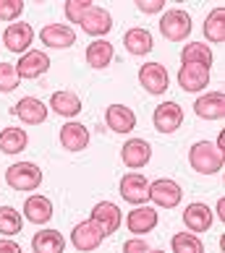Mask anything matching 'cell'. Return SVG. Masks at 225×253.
Instances as JSON below:
<instances>
[{
  "label": "cell",
  "instance_id": "obj_1",
  "mask_svg": "<svg viewBox=\"0 0 225 253\" xmlns=\"http://www.w3.org/2000/svg\"><path fill=\"white\" fill-rule=\"evenodd\" d=\"M223 159L225 154L220 152L212 141H196L189 152V165L199 175H215L223 170Z\"/></svg>",
  "mask_w": 225,
  "mask_h": 253
},
{
  "label": "cell",
  "instance_id": "obj_2",
  "mask_svg": "<svg viewBox=\"0 0 225 253\" xmlns=\"http://www.w3.org/2000/svg\"><path fill=\"white\" fill-rule=\"evenodd\" d=\"M5 183L13 191H37L42 183V170L34 162H16L5 170Z\"/></svg>",
  "mask_w": 225,
  "mask_h": 253
},
{
  "label": "cell",
  "instance_id": "obj_3",
  "mask_svg": "<svg viewBox=\"0 0 225 253\" xmlns=\"http://www.w3.org/2000/svg\"><path fill=\"white\" fill-rule=\"evenodd\" d=\"M160 34L168 42H183L186 37L191 34V16L181 11V8H173V11L163 13L160 18Z\"/></svg>",
  "mask_w": 225,
  "mask_h": 253
},
{
  "label": "cell",
  "instance_id": "obj_4",
  "mask_svg": "<svg viewBox=\"0 0 225 253\" xmlns=\"http://www.w3.org/2000/svg\"><path fill=\"white\" fill-rule=\"evenodd\" d=\"M102 240H105V232H102V227L95 219H84L71 230V243H73V248L81 251V253L97 251L102 246Z\"/></svg>",
  "mask_w": 225,
  "mask_h": 253
},
{
  "label": "cell",
  "instance_id": "obj_5",
  "mask_svg": "<svg viewBox=\"0 0 225 253\" xmlns=\"http://www.w3.org/2000/svg\"><path fill=\"white\" fill-rule=\"evenodd\" d=\"M181 185L170 177H160V180L149 183V201H155L160 209H175L178 204H181Z\"/></svg>",
  "mask_w": 225,
  "mask_h": 253
},
{
  "label": "cell",
  "instance_id": "obj_6",
  "mask_svg": "<svg viewBox=\"0 0 225 253\" xmlns=\"http://www.w3.org/2000/svg\"><path fill=\"white\" fill-rule=\"evenodd\" d=\"M120 199L134 206H144L149 201V180L142 172H126L120 177Z\"/></svg>",
  "mask_w": 225,
  "mask_h": 253
},
{
  "label": "cell",
  "instance_id": "obj_7",
  "mask_svg": "<svg viewBox=\"0 0 225 253\" xmlns=\"http://www.w3.org/2000/svg\"><path fill=\"white\" fill-rule=\"evenodd\" d=\"M139 81H142V86L149 94H165L168 84H170V76H168L163 63H144L139 68Z\"/></svg>",
  "mask_w": 225,
  "mask_h": 253
},
{
  "label": "cell",
  "instance_id": "obj_8",
  "mask_svg": "<svg viewBox=\"0 0 225 253\" xmlns=\"http://www.w3.org/2000/svg\"><path fill=\"white\" fill-rule=\"evenodd\" d=\"M3 44L11 52H18V55H24V52H29V44L34 40V29L29 24H24V21H16V24H8V29L3 32Z\"/></svg>",
  "mask_w": 225,
  "mask_h": 253
},
{
  "label": "cell",
  "instance_id": "obj_9",
  "mask_svg": "<svg viewBox=\"0 0 225 253\" xmlns=\"http://www.w3.org/2000/svg\"><path fill=\"white\" fill-rule=\"evenodd\" d=\"M120 159H123V165L128 170H142L144 165H149V159H152V146L144 138H128L123 144V149H120Z\"/></svg>",
  "mask_w": 225,
  "mask_h": 253
},
{
  "label": "cell",
  "instance_id": "obj_10",
  "mask_svg": "<svg viewBox=\"0 0 225 253\" xmlns=\"http://www.w3.org/2000/svg\"><path fill=\"white\" fill-rule=\"evenodd\" d=\"M152 123L160 133H173V130H178L183 123L181 105H178V102H163V105L155 107V112H152Z\"/></svg>",
  "mask_w": 225,
  "mask_h": 253
},
{
  "label": "cell",
  "instance_id": "obj_11",
  "mask_svg": "<svg viewBox=\"0 0 225 253\" xmlns=\"http://www.w3.org/2000/svg\"><path fill=\"white\" fill-rule=\"evenodd\" d=\"M48 68H50V58H48V52H42V50L24 52L16 63L18 79H40L42 73H48Z\"/></svg>",
  "mask_w": 225,
  "mask_h": 253
},
{
  "label": "cell",
  "instance_id": "obj_12",
  "mask_svg": "<svg viewBox=\"0 0 225 253\" xmlns=\"http://www.w3.org/2000/svg\"><path fill=\"white\" fill-rule=\"evenodd\" d=\"M81 29L87 32V34H92L95 40H102V37L112 29L110 11H108V8H102V5H92L89 11H87V16L81 18Z\"/></svg>",
  "mask_w": 225,
  "mask_h": 253
},
{
  "label": "cell",
  "instance_id": "obj_13",
  "mask_svg": "<svg viewBox=\"0 0 225 253\" xmlns=\"http://www.w3.org/2000/svg\"><path fill=\"white\" fill-rule=\"evenodd\" d=\"M13 110H16V118L21 120L24 126H40V123L48 120V110L50 107L45 105L42 99H37V97H21Z\"/></svg>",
  "mask_w": 225,
  "mask_h": 253
},
{
  "label": "cell",
  "instance_id": "obj_14",
  "mask_svg": "<svg viewBox=\"0 0 225 253\" xmlns=\"http://www.w3.org/2000/svg\"><path fill=\"white\" fill-rule=\"evenodd\" d=\"M40 42L53 47V50H65L76 42V32L65 24H48L40 29Z\"/></svg>",
  "mask_w": 225,
  "mask_h": 253
},
{
  "label": "cell",
  "instance_id": "obj_15",
  "mask_svg": "<svg viewBox=\"0 0 225 253\" xmlns=\"http://www.w3.org/2000/svg\"><path fill=\"white\" fill-rule=\"evenodd\" d=\"M157 222H160V214H157L155 206H147V204L136 206L134 211H128V219H126L128 230L134 232L136 238H142L144 232H152L157 227Z\"/></svg>",
  "mask_w": 225,
  "mask_h": 253
},
{
  "label": "cell",
  "instance_id": "obj_16",
  "mask_svg": "<svg viewBox=\"0 0 225 253\" xmlns=\"http://www.w3.org/2000/svg\"><path fill=\"white\" fill-rule=\"evenodd\" d=\"M89 219H95L108 238L112 232H118V227H120V209H118V204H112V201H100V204H95V209L89 211Z\"/></svg>",
  "mask_w": 225,
  "mask_h": 253
},
{
  "label": "cell",
  "instance_id": "obj_17",
  "mask_svg": "<svg viewBox=\"0 0 225 253\" xmlns=\"http://www.w3.org/2000/svg\"><path fill=\"white\" fill-rule=\"evenodd\" d=\"M60 144L68 152H84L89 146V128L76 123V120H68V123L60 126Z\"/></svg>",
  "mask_w": 225,
  "mask_h": 253
},
{
  "label": "cell",
  "instance_id": "obj_18",
  "mask_svg": "<svg viewBox=\"0 0 225 253\" xmlns=\"http://www.w3.org/2000/svg\"><path fill=\"white\" fill-rule=\"evenodd\" d=\"M194 112L202 120H220L225 118V94L223 91H207L194 102Z\"/></svg>",
  "mask_w": 225,
  "mask_h": 253
},
{
  "label": "cell",
  "instance_id": "obj_19",
  "mask_svg": "<svg viewBox=\"0 0 225 253\" xmlns=\"http://www.w3.org/2000/svg\"><path fill=\"white\" fill-rule=\"evenodd\" d=\"M183 224L191 232H207L212 227V209L207 204H202V201L189 204L186 211H183Z\"/></svg>",
  "mask_w": 225,
  "mask_h": 253
},
{
  "label": "cell",
  "instance_id": "obj_20",
  "mask_svg": "<svg viewBox=\"0 0 225 253\" xmlns=\"http://www.w3.org/2000/svg\"><path fill=\"white\" fill-rule=\"evenodd\" d=\"M105 123L110 130H115V133H128V130H134L136 126V115L134 110L126 107V105H110L105 110Z\"/></svg>",
  "mask_w": 225,
  "mask_h": 253
},
{
  "label": "cell",
  "instance_id": "obj_21",
  "mask_svg": "<svg viewBox=\"0 0 225 253\" xmlns=\"http://www.w3.org/2000/svg\"><path fill=\"white\" fill-rule=\"evenodd\" d=\"M24 217L32 224H48L53 219V201L48 196H29L24 201Z\"/></svg>",
  "mask_w": 225,
  "mask_h": 253
},
{
  "label": "cell",
  "instance_id": "obj_22",
  "mask_svg": "<svg viewBox=\"0 0 225 253\" xmlns=\"http://www.w3.org/2000/svg\"><path fill=\"white\" fill-rule=\"evenodd\" d=\"M178 84H181L183 91H202L210 84V68H202V65H181Z\"/></svg>",
  "mask_w": 225,
  "mask_h": 253
},
{
  "label": "cell",
  "instance_id": "obj_23",
  "mask_svg": "<svg viewBox=\"0 0 225 253\" xmlns=\"http://www.w3.org/2000/svg\"><path fill=\"white\" fill-rule=\"evenodd\" d=\"M123 44L131 55H147L149 50L155 47V40H152V32L144 29V26H134L123 34Z\"/></svg>",
  "mask_w": 225,
  "mask_h": 253
},
{
  "label": "cell",
  "instance_id": "obj_24",
  "mask_svg": "<svg viewBox=\"0 0 225 253\" xmlns=\"http://www.w3.org/2000/svg\"><path fill=\"white\" fill-rule=\"evenodd\" d=\"M50 110H55L63 118H76L81 112V99H79L76 91H68V89L55 91L50 97Z\"/></svg>",
  "mask_w": 225,
  "mask_h": 253
},
{
  "label": "cell",
  "instance_id": "obj_25",
  "mask_svg": "<svg viewBox=\"0 0 225 253\" xmlns=\"http://www.w3.org/2000/svg\"><path fill=\"white\" fill-rule=\"evenodd\" d=\"M32 251L34 253H63L65 251V238L58 230H40L32 238Z\"/></svg>",
  "mask_w": 225,
  "mask_h": 253
},
{
  "label": "cell",
  "instance_id": "obj_26",
  "mask_svg": "<svg viewBox=\"0 0 225 253\" xmlns=\"http://www.w3.org/2000/svg\"><path fill=\"white\" fill-rule=\"evenodd\" d=\"M112 58H115V47H112V42H108V40H95L87 47V63L97 71L108 68L112 63Z\"/></svg>",
  "mask_w": 225,
  "mask_h": 253
},
{
  "label": "cell",
  "instance_id": "obj_27",
  "mask_svg": "<svg viewBox=\"0 0 225 253\" xmlns=\"http://www.w3.org/2000/svg\"><path fill=\"white\" fill-rule=\"evenodd\" d=\"M181 60L183 65H202V68H210L215 55L210 44H202V42H189L186 47L181 50Z\"/></svg>",
  "mask_w": 225,
  "mask_h": 253
},
{
  "label": "cell",
  "instance_id": "obj_28",
  "mask_svg": "<svg viewBox=\"0 0 225 253\" xmlns=\"http://www.w3.org/2000/svg\"><path fill=\"white\" fill-rule=\"evenodd\" d=\"M202 32H204V40L212 42V44L225 42V8H212L207 21L202 26Z\"/></svg>",
  "mask_w": 225,
  "mask_h": 253
},
{
  "label": "cell",
  "instance_id": "obj_29",
  "mask_svg": "<svg viewBox=\"0 0 225 253\" xmlns=\"http://www.w3.org/2000/svg\"><path fill=\"white\" fill-rule=\"evenodd\" d=\"M26 144H29V136H26L24 128H3L0 130V152L3 154H18L26 149Z\"/></svg>",
  "mask_w": 225,
  "mask_h": 253
},
{
  "label": "cell",
  "instance_id": "obj_30",
  "mask_svg": "<svg viewBox=\"0 0 225 253\" xmlns=\"http://www.w3.org/2000/svg\"><path fill=\"white\" fill-rule=\"evenodd\" d=\"M21 227H24L21 211H16L13 206H0V232L5 238H13L21 232Z\"/></svg>",
  "mask_w": 225,
  "mask_h": 253
},
{
  "label": "cell",
  "instance_id": "obj_31",
  "mask_svg": "<svg viewBox=\"0 0 225 253\" xmlns=\"http://www.w3.org/2000/svg\"><path fill=\"white\" fill-rule=\"evenodd\" d=\"M170 246H173V253H204L202 240L194 232H178V235H173Z\"/></svg>",
  "mask_w": 225,
  "mask_h": 253
},
{
  "label": "cell",
  "instance_id": "obj_32",
  "mask_svg": "<svg viewBox=\"0 0 225 253\" xmlns=\"http://www.w3.org/2000/svg\"><path fill=\"white\" fill-rule=\"evenodd\" d=\"M18 84H21V79L16 73V65L0 63V91H13V89H18Z\"/></svg>",
  "mask_w": 225,
  "mask_h": 253
},
{
  "label": "cell",
  "instance_id": "obj_33",
  "mask_svg": "<svg viewBox=\"0 0 225 253\" xmlns=\"http://www.w3.org/2000/svg\"><path fill=\"white\" fill-rule=\"evenodd\" d=\"M89 8H92V0H68L65 3V18L71 24H81V18L87 16Z\"/></svg>",
  "mask_w": 225,
  "mask_h": 253
},
{
  "label": "cell",
  "instance_id": "obj_34",
  "mask_svg": "<svg viewBox=\"0 0 225 253\" xmlns=\"http://www.w3.org/2000/svg\"><path fill=\"white\" fill-rule=\"evenodd\" d=\"M24 13L21 0H0V21H16Z\"/></svg>",
  "mask_w": 225,
  "mask_h": 253
},
{
  "label": "cell",
  "instance_id": "obj_35",
  "mask_svg": "<svg viewBox=\"0 0 225 253\" xmlns=\"http://www.w3.org/2000/svg\"><path fill=\"white\" fill-rule=\"evenodd\" d=\"M139 11L147 13V16H152V13H160L163 8H165V0H139Z\"/></svg>",
  "mask_w": 225,
  "mask_h": 253
},
{
  "label": "cell",
  "instance_id": "obj_36",
  "mask_svg": "<svg viewBox=\"0 0 225 253\" xmlns=\"http://www.w3.org/2000/svg\"><path fill=\"white\" fill-rule=\"evenodd\" d=\"M147 251H149V246L144 238H131L123 243V253H147Z\"/></svg>",
  "mask_w": 225,
  "mask_h": 253
},
{
  "label": "cell",
  "instance_id": "obj_37",
  "mask_svg": "<svg viewBox=\"0 0 225 253\" xmlns=\"http://www.w3.org/2000/svg\"><path fill=\"white\" fill-rule=\"evenodd\" d=\"M0 253H21V248H18V243L3 238V240H0Z\"/></svg>",
  "mask_w": 225,
  "mask_h": 253
},
{
  "label": "cell",
  "instance_id": "obj_38",
  "mask_svg": "<svg viewBox=\"0 0 225 253\" xmlns=\"http://www.w3.org/2000/svg\"><path fill=\"white\" fill-rule=\"evenodd\" d=\"M215 211H218V217L225 222V199H220V201H218V209H215Z\"/></svg>",
  "mask_w": 225,
  "mask_h": 253
},
{
  "label": "cell",
  "instance_id": "obj_39",
  "mask_svg": "<svg viewBox=\"0 0 225 253\" xmlns=\"http://www.w3.org/2000/svg\"><path fill=\"white\" fill-rule=\"evenodd\" d=\"M147 253H165V251H163V248H149Z\"/></svg>",
  "mask_w": 225,
  "mask_h": 253
}]
</instances>
